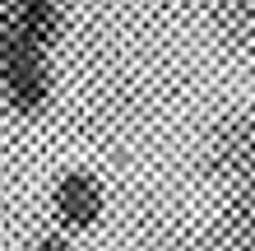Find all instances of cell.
Here are the masks:
<instances>
[{
	"instance_id": "obj_1",
	"label": "cell",
	"mask_w": 255,
	"mask_h": 251,
	"mask_svg": "<svg viewBox=\"0 0 255 251\" xmlns=\"http://www.w3.org/2000/svg\"><path fill=\"white\" fill-rule=\"evenodd\" d=\"M0 98L19 116H37L51 102L47 47L23 33V23H19L9 0H0Z\"/></svg>"
},
{
	"instance_id": "obj_2",
	"label": "cell",
	"mask_w": 255,
	"mask_h": 251,
	"mask_svg": "<svg viewBox=\"0 0 255 251\" xmlns=\"http://www.w3.org/2000/svg\"><path fill=\"white\" fill-rule=\"evenodd\" d=\"M51 214H56V224L70 228V233L93 228L102 219V186H98V177L84 172V168L61 172L56 186H51Z\"/></svg>"
},
{
	"instance_id": "obj_3",
	"label": "cell",
	"mask_w": 255,
	"mask_h": 251,
	"mask_svg": "<svg viewBox=\"0 0 255 251\" xmlns=\"http://www.w3.org/2000/svg\"><path fill=\"white\" fill-rule=\"evenodd\" d=\"M9 5H14L28 37L42 42V47H56L61 23H65V0H9Z\"/></svg>"
},
{
	"instance_id": "obj_4",
	"label": "cell",
	"mask_w": 255,
	"mask_h": 251,
	"mask_svg": "<svg viewBox=\"0 0 255 251\" xmlns=\"http://www.w3.org/2000/svg\"><path fill=\"white\" fill-rule=\"evenodd\" d=\"M223 23L232 37H255V0H223Z\"/></svg>"
},
{
	"instance_id": "obj_5",
	"label": "cell",
	"mask_w": 255,
	"mask_h": 251,
	"mask_svg": "<svg viewBox=\"0 0 255 251\" xmlns=\"http://www.w3.org/2000/svg\"><path fill=\"white\" fill-rule=\"evenodd\" d=\"M33 251H70V242H65V238H37Z\"/></svg>"
}]
</instances>
